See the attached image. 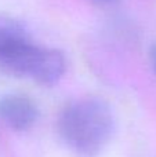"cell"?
<instances>
[{"label":"cell","instance_id":"6da1fadb","mask_svg":"<svg viewBox=\"0 0 156 157\" xmlns=\"http://www.w3.org/2000/svg\"><path fill=\"white\" fill-rule=\"evenodd\" d=\"M0 69L41 86H54L65 73L66 61L58 50L37 46L24 24L0 14Z\"/></svg>","mask_w":156,"mask_h":157},{"label":"cell","instance_id":"7a4b0ae2","mask_svg":"<svg viewBox=\"0 0 156 157\" xmlns=\"http://www.w3.org/2000/svg\"><path fill=\"white\" fill-rule=\"evenodd\" d=\"M115 116L104 99L86 97L65 106L58 119V132L65 145L82 157L97 156L112 138Z\"/></svg>","mask_w":156,"mask_h":157},{"label":"cell","instance_id":"5b68a950","mask_svg":"<svg viewBox=\"0 0 156 157\" xmlns=\"http://www.w3.org/2000/svg\"><path fill=\"white\" fill-rule=\"evenodd\" d=\"M94 2L102 3V4H111V3H116V2H119V0H94Z\"/></svg>","mask_w":156,"mask_h":157},{"label":"cell","instance_id":"277c9868","mask_svg":"<svg viewBox=\"0 0 156 157\" xmlns=\"http://www.w3.org/2000/svg\"><path fill=\"white\" fill-rule=\"evenodd\" d=\"M151 63H152V68H154V72L156 73V46L152 48V52H151Z\"/></svg>","mask_w":156,"mask_h":157},{"label":"cell","instance_id":"3957f363","mask_svg":"<svg viewBox=\"0 0 156 157\" xmlns=\"http://www.w3.org/2000/svg\"><path fill=\"white\" fill-rule=\"evenodd\" d=\"M39 108L30 97L19 92L0 95V119L15 131H26L35 125Z\"/></svg>","mask_w":156,"mask_h":157}]
</instances>
